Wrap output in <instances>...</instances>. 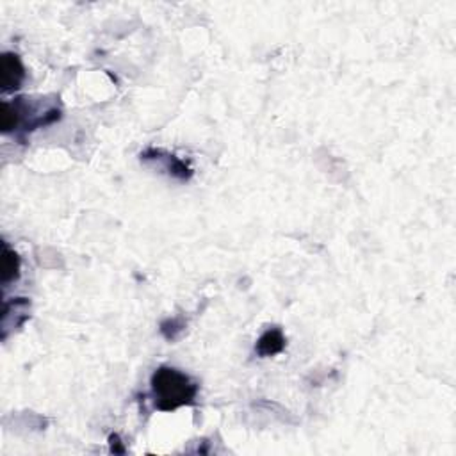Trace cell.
<instances>
[{
  "label": "cell",
  "mask_w": 456,
  "mask_h": 456,
  "mask_svg": "<svg viewBox=\"0 0 456 456\" xmlns=\"http://www.w3.org/2000/svg\"><path fill=\"white\" fill-rule=\"evenodd\" d=\"M283 348H286V337H283L280 328H269V330H266L255 344V351L262 358L279 355V353L283 351Z\"/></svg>",
  "instance_id": "obj_3"
},
{
  "label": "cell",
  "mask_w": 456,
  "mask_h": 456,
  "mask_svg": "<svg viewBox=\"0 0 456 456\" xmlns=\"http://www.w3.org/2000/svg\"><path fill=\"white\" fill-rule=\"evenodd\" d=\"M25 78V68L16 54H4L0 57V86L2 91H15Z\"/></svg>",
  "instance_id": "obj_2"
},
{
  "label": "cell",
  "mask_w": 456,
  "mask_h": 456,
  "mask_svg": "<svg viewBox=\"0 0 456 456\" xmlns=\"http://www.w3.org/2000/svg\"><path fill=\"white\" fill-rule=\"evenodd\" d=\"M20 279V257L16 255L15 250L9 248L8 245H4L2 250V283L15 282Z\"/></svg>",
  "instance_id": "obj_4"
},
{
  "label": "cell",
  "mask_w": 456,
  "mask_h": 456,
  "mask_svg": "<svg viewBox=\"0 0 456 456\" xmlns=\"http://www.w3.org/2000/svg\"><path fill=\"white\" fill-rule=\"evenodd\" d=\"M152 394L159 410L171 412L193 403L198 385L186 373L173 368H159L152 375Z\"/></svg>",
  "instance_id": "obj_1"
},
{
  "label": "cell",
  "mask_w": 456,
  "mask_h": 456,
  "mask_svg": "<svg viewBox=\"0 0 456 456\" xmlns=\"http://www.w3.org/2000/svg\"><path fill=\"white\" fill-rule=\"evenodd\" d=\"M20 125V111L18 105L9 104V102H2V111H0V127L2 132H13L16 127Z\"/></svg>",
  "instance_id": "obj_5"
},
{
  "label": "cell",
  "mask_w": 456,
  "mask_h": 456,
  "mask_svg": "<svg viewBox=\"0 0 456 456\" xmlns=\"http://www.w3.org/2000/svg\"><path fill=\"white\" fill-rule=\"evenodd\" d=\"M109 440H111V451L125 452V448L122 445V440H119L118 435H111V438H109Z\"/></svg>",
  "instance_id": "obj_6"
}]
</instances>
